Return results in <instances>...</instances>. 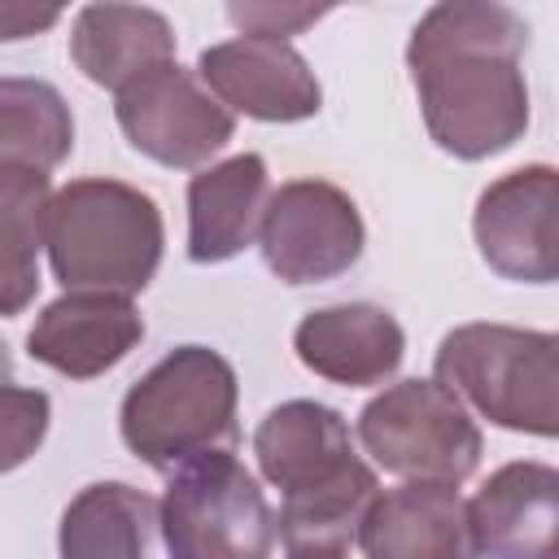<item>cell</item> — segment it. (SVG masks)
Returning a JSON list of instances; mask_svg holds the SVG:
<instances>
[{"mask_svg": "<svg viewBox=\"0 0 559 559\" xmlns=\"http://www.w3.org/2000/svg\"><path fill=\"white\" fill-rule=\"evenodd\" d=\"M472 550L480 559H555L559 472L550 463H507L467 502Z\"/></svg>", "mask_w": 559, "mask_h": 559, "instance_id": "cell-12", "label": "cell"}, {"mask_svg": "<svg viewBox=\"0 0 559 559\" xmlns=\"http://www.w3.org/2000/svg\"><path fill=\"white\" fill-rule=\"evenodd\" d=\"M253 454L262 476L284 493L275 528L288 555H349L380 493L376 472L354 454L349 424L332 406L297 397L258 424Z\"/></svg>", "mask_w": 559, "mask_h": 559, "instance_id": "cell-2", "label": "cell"}, {"mask_svg": "<svg viewBox=\"0 0 559 559\" xmlns=\"http://www.w3.org/2000/svg\"><path fill=\"white\" fill-rule=\"evenodd\" d=\"M74 118L66 96L44 79H0V179L44 175L66 162Z\"/></svg>", "mask_w": 559, "mask_h": 559, "instance_id": "cell-19", "label": "cell"}, {"mask_svg": "<svg viewBox=\"0 0 559 559\" xmlns=\"http://www.w3.org/2000/svg\"><path fill=\"white\" fill-rule=\"evenodd\" d=\"M61 17L57 4H0V39H26Z\"/></svg>", "mask_w": 559, "mask_h": 559, "instance_id": "cell-23", "label": "cell"}, {"mask_svg": "<svg viewBox=\"0 0 559 559\" xmlns=\"http://www.w3.org/2000/svg\"><path fill=\"white\" fill-rule=\"evenodd\" d=\"M122 441L157 472L236 445V371L205 345L170 349L122 397Z\"/></svg>", "mask_w": 559, "mask_h": 559, "instance_id": "cell-4", "label": "cell"}, {"mask_svg": "<svg viewBox=\"0 0 559 559\" xmlns=\"http://www.w3.org/2000/svg\"><path fill=\"white\" fill-rule=\"evenodd\" d=\"M61 559H175L162 502L135 485H87L61 515Z\"/></svg>", "mask_w": 559, "mask_h": 559, "instance_id": "cell-16", "label": "cell"}, {"mask_svg": "<svg viewBox=\"0 0 559 559\" xmlns=\"http://www.w3.org/2000/svg\"><path fill=\"white\" fill-rule=\"evenodd\" d=\"M328 9H306V4H231L227 17L236 26H245V35H262V39H284L297 35L301 26L319 22Z\"/></svg>", "mask_w": 559, "mask_h": 559, "instance_id": "cell-22", "label": "cell"}, {"mask_svg": "<svg viewBox=\"0 0 559 559\" xmlns=\"http://www.w3.org/2000/svg\"><path fill=\"white\" fill-rule=\"evenodd\" d=\"M44 210H48L44 175L0 179V314H22L39 293Z\"/></svg>", "mask_w": 559, "mask_h": 559, "instance_id": "cell-20", "label": "cell"}, {"mask_svg": "<svg viewBox=\"0 0 559 559\" xmlns=\"http://www.w3.org/2000/svg\"><path fill=\"white\" fill-rule=\"evenodd\" d=\"M48 432V393L39 389H0V472L22 467Z\"/></svg>", "mask_w": 559, "mask_h": 559, "instance_id": "cell-21", "label": "cell"}, {"mask_svg": "<svg viewBox=\"0 0 559 559\" xmlns=\"http://www.w3.org/2000/svg\"><path fill=\"white\" fill-rule=\"evenodd\" d=\"M480 258L520 284H550L559 275V175L550 166H520L493 179L472 218Z\"/></svg>", "mask_w": 559, "mask_h": 559, "instance_id": "cell-10", "label": "cell"}, {"mask_svg": "<svg viewBox=\"0 0 559 559\" xmlns=\"http://www.w3.org/2000/svg\"><path fill=\"white\" fill-rule=\"evenodd\" d=\"M293 349L314 376L345 389H367V384H384L397 371L406 354V336L389 310L367 301H345V306L310 310L293 332Z\"/></svg>", "mask_w": 559, "mask_h": 559, "instance_id": "cell-15", "label": "cell"}, {"mask_svg": "<svg viewBox=\"0 0 559 559\" xmlns=\"http://www.w3.org/2000/svg\"><path fill=\"white\" fill-rule=\"evenodd\" d=\"M362 450L397 476L459 485L480 463V428L437 380H402L358 415Z\"/></svg>", "mask_w": 559, "mask_h": 559, "instance_id": "cell-7", "label": "cell"}, {"mask_svg": "<svg viewBox=\"0 0 559 559\" xmlns=\"http://www.w3.org/2000/svg\"><path fill=\"white\" fill-rule=\"evenodd\" d=\"M118 127L122 135L162 166H201L210 162L236 131V118L192 79L183 66L166 61L118 92Z\"/></svg>", "mask_w": 559, "mask_h": 559, "instance_id": "cell-9", "label": "cell"}, {"mask_svg": "<svg viewBox=\"0 0 559 559\" xmlns=\"http://www.w3.org/2000/svg\"><path fill=\"white\" fill-rule=\"evenodd\" d=\"M524 44L528 26L507 4L445 0L419 17L406 66L428 135L445 153L480 162L528 131Z\"/></svg>", "mask_w": 559, "mask_h": 559, "instance_id": "cell-1", "label": "cell"}, {"mask_svg": "<svg viewBox=\"0 0 559 559\" xmlns=\"http://www.w3.org/2000/svg\"><path fill=\"white\" fill-rule=\"evenodd\" d=\"M162 524L175 559H271L275 515L231 450H205L170 467Z\"/></svg>", "mask_w": 559, "mask_h": 559, "instance_id": "cell-6", "label": "cell"}, {"mask_svg": "<svg viewBox=\"0 0 559 559\" xmlns=\"http://www.w3.org/2000/svg\"><path fill=\"white\" fill-rule=\"evenodd\" d=\"M358 546L367 559H476L467 502L454 485L406 480L371 498Z\"/></svg>", "mask_w": 559, "mask_h": 559, "instance_id": "cell-13", "label": "cell"}, {"mask_svg": "<svg viewBox=\"0 0 559 559\" xmlns=\"http://www.w3.org/2000/svg\"><path fill=\"white\" fill-rule=\"evenodd\" d=\"M70 57L92 83L122 92L140 74L175 61V31L144 4H87L70 31Z\"/></svg>", "mask_w": 559, "mask_h": 559, "instance_id": "cell-18", "label": "cell"}, {"mask_svg": "<svg viewBox=\"0 0 559 559\" xmlns=\"http://www.w3.org/2000/svg\"><path fill=\"white\" fill-rule=\"evenodd\" d=\"M144 336V319L131 306V297L109 293H66L35 319L26 345L31 358L70 376L92 380L109 367H118Z\"/></svg>", "mask_w": 559, "mask_h": 559, "instance_id": "cell-14", "label": "cell"}, {"mask_svg": "<svg viewBox=\"0 0 559 559\" xmlns=\"http://www.w3.org/2000/svg\"><path fill=\"white\" fill-rule=\"evenodd\" d=\"M555 332L463 323L437 345V384L472 402L489 424L533 437L559 432Z\"/></svg>", "mask_w": 559, "mask_h": 559, "instance_id": "cell-5", "label": "cell"}, {"mask_svg": "<svg viewBox=\"0 0 559 559\" xmlns=\"http://www.w3.org/2000/svg\"><path fill=\"white\" fill-rule=\"evenodd\" d=\"M197 70L227 114L236 109L258 122H301L314 118L323 100L314 70L288 39L240 35L205 48Z\"/></svg>", "mask_w": 559, "mask_h": 559, "instance_id": "cell-11", "label": "cell"}, {"mask_svg": "<svg viewBox=\"0 0 559 559\" xmlns=\"http://www.w3.org/2000/svg\"><path fill=\"white\" fill-rule=\"evenodd\" d=\"M162 210L118 179H74L48 197L44 245L66 293H140L162 262Z\"/></svg>", "mask_w": 559, "mask_h": 559, "instance_id": "cell-3", "label": "cell"}, {"mask_svg": "<svg viewBox=\"0 0 559 559\" xmlns=\"http://www.w3.org/2000/svg\"><path fill=\"white\" fill-rule=\"evenodd\" d=\"M9 376H13V358H9V345L0 341V389L9 384Z\"/></svg>", "mask_w": 559, "mask_h": 559, "instance_id": "cell-24", "label": "cell"}, {"mask_svg": "<svg viewBox=\"0 0 559 559\" xmlns=\"http://www.w3.org/2000/svg\"><path fill=\"white\" fill-rule=\"evenodd\" d=\"M262 258L284 284H323L345 275L362 253V218L349 192L328 179H293L266 197Z\"/></svg>", "mask_w": 559, "mask_h": 559, "instance_id": "cell-8", "label": "cell"}, {"mask_svg": "<svg viewBox=\"0 0 559 559\" xmlns=\"http://www.w3.org/2000/svg\"><path fill=\"white\" fill-rule=\"evenodd\" d=\"M288 559H349V555H288Z\"/></svg>", "mask_w": 559, "mask_h": 559, "instance_id": "cell-25", "label": "cell"}, {"mask_svg": "<svg viewBox=\"0 0 559 559\" xmlns=\"http://www.w3.org/2000/svg\"><path fill=\"white\" fill-rule=\"evenodd\" d=\"M271 183L266 162L258 153L227 157L188 183V258L192 262H227L236 258L262 227Z\"/></svg>", "mask_w": 559, "mask_h": 559, "instance_id": "cell-17", "label": "cell"}]
</instances>
